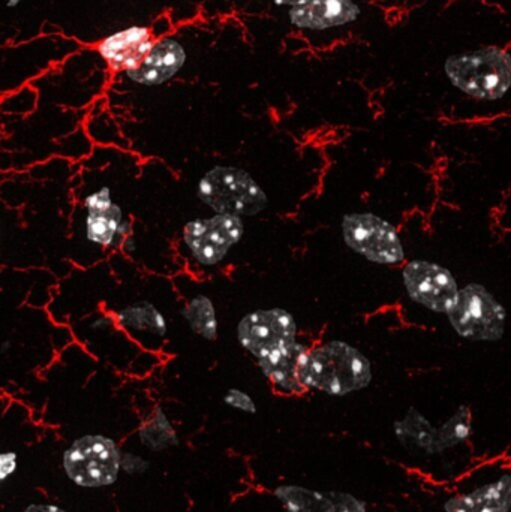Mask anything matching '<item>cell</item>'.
Segmentation results:
<instances>
[{
  "label": "cell",
  "instance_id": "1",
  "mask_svg": "<svg viewBox=\"0 0 511 512\" xmlns=\"http://www.w3.org/2000/svg\"><path fill=\"white\" fill-rule=\"evenodd\" d=\"M299 378L306 390L347 396L371 384V361L348 343L332 340L305 352Z\"/></svg>",
  "mask_w": 511,
  "mask_h": 512
},
{
  "label": "cell",
  "instance_id": "2",
  "mask_svg": "<svg viewBox=\"0 0 511 512\" xmlns=\"http://www.w3.org/2000/svg\"><path fill=\"white\" fill-rule=\"evenodd\" d=\"M443 69L453 87L479 101H498L511 90V53L498 45L452 54Z\"/></svg>",
  "mask_w": 511,
  "mask_h": 512
},
{
  "label": "cell",
  "instance_id": "3",
  "mask_svg": "<svg viewBox=\"0 0 511 512\" xmlns=\"http://www.w3.org/2000/svg\"><path fill=\"white\" fill-rule=\"evenodd\" d=\"M201 203L218 215L257 216L269 200L251 174L236 167H215L198 182Z\"/></svg>",
  "mask_w": 511,
  "mask_h": 512
},
{
  "label": "cell",
  "instance_id": "4",
  "mask_svg": "<svg viewBox=\"0 0 511 512\" xmlns=\"http://www.w3.org/2000/svg\"><path fill=\"white\" fill-rule=\"evenodd\" d=\"M63 468L77 486L107 487L119 478L122 454L113 439L101 435L83 436L65 451Z\"/></svg>",
  "mask_w": 511,
  "mask_h": 512
},
{
  "label": "cell",
  "instance_id": "5",
  "mask_svg": "<svg viewBox=\"0 0 511 512\" xmlns=\"http://www.w3.org/2000/svg\"><path fill=\"white\" fill-rule=\"evenodd\" d=\"M447 315L456 333L465 339L497 342L506 330V309L482 285L465 286Z\"/></svg>",
  "mask_w": 511,
  "mask_h": 512
},
{
  "label": "cell",
  "instance_id": "6",
  "mask_svg": "<svg viewBox=\"0 0 511 512\" xmlns=\"http://www.w3.org/2000/svg\"><path fill=\"white\" fill-rule=\"evenodd\" d=\"M245 224L240 216L215 215L195 219L183 228V242L192 258L203 265L212 267L224 261L228 254L242 242Z\"/></svg>",
  "mask_w": 511,
  "mask_h": 512
},
{
  "label": "cell",
  "instance_id": "7",
  "mask_svg": "<svg viewBox=\"0 0 511 512\" xmlns=\"http://www.w3.org/2000/svg\"><path fill=\"white\" fill-rule=\"evenodd\" d=\"M342 236L348 248L378 264H399L405 251L395 228L375 215L353 213L342 221Z\"/></svg>",
  "mask_w": 511,
  "mask_h": 512
},
{
  "label": "cell",
  "instance_id": "8",
  "mask_svg": "<svg viewBox=\"0 0 511 512\" xmlns=\"http://www.w3.org/2000/svg\"><path fill=\"white\" fill-rule=\"evenodd\" d=\"M237 340L257 361L297 342L294 316L284 309H260L243 316L237 325Z\"/></svg>",
  "mask_w": 511,
  "mask_h": 512
},
{
  "label": "cell",
  "instance_id": "9",
  "mask_svg": "<svg viewBox=\"0 0 511 512\" xmlns=\"http://www.w3.org/2000/svg\"><path fill=\"white\" fill-rule=\"evenodd\" d=\"M404 283L411 300L434 312L449 313L461 292L452 273L434 262H410L404 268Z\"/></svg>",
  "mask_w": 511,
  "mask_h": 512
},
{
  "label": "cell",
  "instance_id": "10",
  "mask_svg": "<svg viewBox=\"0 0 511 512\" xmlns=\"http://www.w3.org/2000/svg\"><path fill=\"white\" fill-rule=\"evenodd\" d=\"M363 8L357 0H311L288 11L290 23L308 32H329L357 23Z\"/></svg>",
  "mask_w": 511,
  "mask_h": 512
},
{
  "label": "cell",
  "instance_id": "11",
  "mask_svg": "<svg viewBox=\"0 0 511 512\" xmlns=\"http://www.w3.org/2000/svg\"><path fill=\"white\" fill-rule=\"evenodd\" d=\"M155 32L144 26L119 30L102 39L98 53L114 72H129L138 68L156 44Z\"/></svg>",
  "mask_w": 511,
  "mask_h": 512
},
{
  "label": "cell",
  "instance_id": "12",
  "mask_svg": "<svg viewBox=\"0 0 511 512\" xmlns=\"http://www.w3.org/2000/svg\"><path fill=\"white\" fill-rule=\"evenodd\" d=\"M275 496L287 512H368L365 502L350 493L281 486Z\"/></svg>",
  "mask_w": 511,
  "mask_h": 512
},
{
  "label": "cell",
  "instance_id": "13",
  "mask_svg": "<svg viewBox=\"0 0 511 512\" xmlns=\"http://www.w3.org/2000/svg\"><path fill=\"white\" fill-rule=\"evenodd\" d=\"M186 59L185 47L177 39L159 38L143 63L125 75L140 86H161L183 68Z\"/></svg>",
  "mask_w": 511,
  "mask_h": 512
},
{
  "label": "cell",
  "instance_id": "14",
  "mask_svg": "<svg viewBox=\"0 0 511 512\" xmlns=\"http://www.w3.org/2000/svg\"><path fill=\"white\" fill-rule=\"evenodd\" d=\"M308 349L303 343L294 342L258 361V367L276 393L282 396H300L308 391L299 378L300 363Z\"/></svg>",
  "mask_w": 511,
  "mask_h": 512
},
{
  "label": "cell",
  "instance_id": "15",
  "mask_svg": "<svg viewBox=\"0 0 511 512\" xmlns=\"http://www.w3.org/2000/svg\"><path fill=\"white\" fill-rule=\"evenodd\" d=\"M395 436L402 447L413 453L440 454L449 450L444 441L443 430L440 427L432 426L417 409L410 408L408 414L402 420L393 424Z\"/></svg>",
  "mask_w": 511,
  "mask_h": 512
},
{
  "label": "cell",
  "instance_id": "16",
  "mask_svg": "<svg viewBox=\"0 0 511 512\" xmlns=\"http://www.w3.org/2000/svg\"><path fill=\"white\" fill-rule=\"evenodd\" d=\"M446 512H510L511 475L479 487L465 495L453 496L444 504Z\"/></svg>",
  "mask_w": 511,
  "mask_h": 512
},
{
  "label": "cell",
  "instance_id": "17",
  "mask_svg": "<svg viewBox=\"0 0 511 512\" xmlns=\"http://www.w3.org/2000/svg\"><path fill=\"white\" fill-rule=\"evenodd\" d=\"M128 233H131V224L125 221L117 204L104 212H87L86 237L93 245L111 248L117 242H125L123 239Z\"/></svg>",
  "mask_w": 511,
  "mask_h": 512
},
{
  "label": "cell",
  "instance_id": "18",
  "mask_svg": "<svg viewBox=\"0 0 511 512\" xmlns=\"http://www.w3.org/2000/svg\"><path fill=\"white\" fill-rule=\"evenodd\" d=\"M120 327L140 336L158 337L164 339L167 336V319L161 310L149 301L129 304L116 313Z\"/></svg>",
  "mask_w": 511,
  "mask_h": 512
},
{
  "label": "cell",
  "instance_id": "19",
  "mask_svg": "<svg viewBox=\"0 0 511 512\" xmlns=\"http://www.w3.org/2000/svg\"><path fill=\"white\" fill-rule=\"evenodd\" d=\"M182 315L195 334L209 342L218 340V316L215 304L207 295H195L182 310Z\"/></svg>",
  "mask_w": 511,
  "mask_h": 512
},
{
  "label": "cell",
  "instance_id": "20",
  "mask_svg": "<svg viewBox=\"0 0 511 512\" xmlns=\"http://www.w3.org/2000/svg\"><path fill=\"white\" fill-rule=\"evenodd\" d=\"M138 438L144 447L152 451H164L179 444L176 430L161 408H156L152 417L140 427Z\"/></svg>",
  "mask_w": 511,
  "mask_h": 512
},
{
  "label": "cell",
  "instance_id": "21",
  "mask_svg": "<svg viewBox=\"0 0 511 512\" xmlns=\"http://www.w3.org/2000/svg\"><path fill=\"white\" fill-rule=\"evenodd\" d=\"M447 448L464 444L473 435V414L468 406H461L452 418L441 424Z\"/></svg>",
  "mask_w": 511,
  "mask_h": 512
},
{
  "label": "cell",
  "instance_id": "22",
  "mask_svg": "<svg viewBox=\"0 0 511 512\" xmlns=\"http://www.w3.org/2000/svg\"><path fill=\"white\" fill-rule=\"evenodd\" d=\"M225 405L230 408L237 409V411L246 412V414H257V403L254 402L251 396L245 391L231 388L224 396Z\"/></svg>",
  "mask_w": 511,
  "mask_h": 512
},
{
  "label": "cell",
  "instance_id": "23",
  "mask_svg": "<svg viewBox=\"0 0 511 512\" xmlns=\"http://www.w3.org/2000/svg\"><path fill=\"white\" fill-rule=\"evenodd\" d=\"M114 206L113 198H111V189L108 186L99 189L98 192L87 195L84 198V207L87 212H104Z\"/></svg>",
  "mask_w": 511,
  "mask_h": 512
},
{
  "label": "cell",
  "instance_id": "24",
  "mask_svg": "<svg viewBox=\"0 0 511 512\" xmlns=\"http://www.w3.org/2000/svg\"><path fill=\"white\" fill-rule=\"evenodd\" d=\"M15 469H17V454H2V459H0V480H8L9 475L14 474Z\"/></svg>",
  "mask_w": 511,
  "mask_h": 512
},
{
  "label": "cell",
  "instance_id": "25",
  "mask_svg": "<svg viewBox=\"0 0 511 512\" xmlns=\"http://www.w3.org/2000/svg\"><path fill=\"white\" fill-rule=\"evenodd\" d=\"M23 512H68L62 510V508L56 507V505L47 504H35L27 507Z\"/></svg>",
  "mask_w": 511,
  "mask_h": 512
},
{
  "label": "cell",
  "instance_id": "26",
  "mask_svg": "<svg viewBox=\"0 0 511 512\" xmlns=\"http://www.w3.org/2000/svg\"><path fill=\"white\" fill-rule=\"evenodd\" d=\"M311 0H273L276 6H288V8H296V6L306 5Z\"/></svg>",
  "mask_w": 511,
  "mask_h": 512
},
{
  "label": "cell",
  "instance_id": "27",
  "mask_svg": "<svg viewBox=\"0 0 511 512\" xmlns=\"http://www.w3.org/2000/svg\"><path fill=\"white\" fill-rule=\"evenodd\" d=\"M6 2V6H8V8H15V6L18 5V3L21 2V0H5Z\"/></svg>",
  "mask_w": 511,
  "mask_h": 512
}]
</instances>
